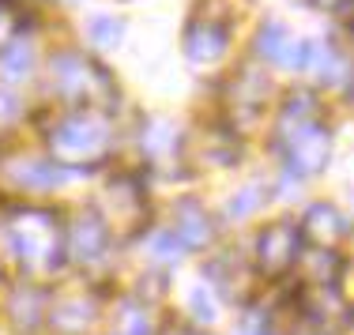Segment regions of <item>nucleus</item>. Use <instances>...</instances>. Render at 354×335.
<instances>
[{"mask_svg": "<svg viewBox=\"0 0 354 335\" xmlns=\"http://www.w3.org/2000/svg\"><path fill=\"white\" fill-rule=\"evenodd\" d=\"M117 132L106 110H75L64 121H57L49 128V162L61 170H95L98 162H106L113 155Z\"/></svg>", "mask_w": 354, "mask_h": 335, "instance_id": "1", "label": "nucleus"}, {"mask_svg": "<svg viewBox=\"0 0 354 335\" xmlns=\"http://www.w3.org/2000/svg\"><path fill=\"white\" fill-rule=\"evenodd\" d=\"M4 233H8V249L15 253V260L23 267H30V271L49 275L64 264V226L46 207L15 211L8 219Z\"/></svg>", "mask_w": 354, "mask_h": 335, "instance_id": "2", "label": "nucleus"}, {"mask_svg": "<svg viewBox=\"0 0 354 335\" xmlns=\"http://www.w3.org/2000/svg\"><path fill=\"white\" fill-rule=\"evenodd\" d=\"M49 83L61 98L75 102L80 110H106L117 98V83L98 61L83 53H57L49 61Z\"/></svg>", "mask_w": 354, "mask_h": 335, "instance_id": "3", "label": "nucleus"}, {"mask_svg": "<svg viewBox=\"0 0 354 335\" xmlns=\"http://www.w3.org/2000/svg\"><path fill=\"white\" fill-rule=\"evenodd\" d=\"M275 136H279L286 173H298V178L324 173L328 158H332V132H328L324 121L283 124V128H275Z\"/></svg>", "mask_w": 354, "mask_h": 335, "instance_id": "4", "label": "nucleus"}, {"mask_svg": "<svg viewBox=\"0 0 354 335\" xmlns=\"http://www.w3.org/2000/svg\"><path fill=\"white\" fill-rule=\"evenodd\" d=\"M98 219H102V226L109 230H140L143 215H147V204H143V189L136 178H113L109 185L102 189V196H98Z\"/></svg>", "mask_w": 354, "mask_h": 335, "instance_id": "5", "label": "nucleus"}, {"mask_svg": "<svg viewBox=\"0 0 354 335\" xmlns=\"http://www.w3.org/2000/svg\"><path fill=\"white\" fill-rule=\"evenodd\" d=\"M301 233L298 226H294L290 219H279L272 226H264L257 238V264L264 275H272V279H279V275H286L294 264H298L301 256Z\"/></svg>", "mask_w": 354, "mask_h": 335, "instance_id": "6", "label": "nucleus"}, {"mask_svg": "<svg viewBox=\"0 0 354 335\" xmlns=\"http://www.w3.org/2000/svg\"><path fill=\"white\" fill-rule=\"evenodd\" d=\"M181 46H185V57L192 64H215L230 49V27L215 23V19H192L185 38H181Z\"/></svg>", "mask_w": 354, "mask_h": 335, "instance_id": "7", "label": "nucleus"}, {"mask_svg": "<svg viewBox=\"0 0 354 335\" xmlns=\"http://www.w3.org/2000/svg\"><path fill=\"white\" fill-rule=\"evenodd\" d=\"M106 249H109V230L102 226V219H98L95 211L80 215V219L64 230V256H72V260H80V264L102 260Z\"/></svg>", "mask_w": 354, "mask_h": 335, "instance_id": "8", "label": "nucleus"}, {"mask_svg": "<svg viewBox=\"0 0 354 335\" xmlns=\"http://www.w3.org/2000/svg\"><path fill=\"white\" fill-rule=\"evenodd\" d=\"M170 233L181 241V249H204V245H212V238H215V222H212V215L204 211L200 200L185 196L181 204L174 207V230Z\"/></svg>", "mask_w": 354, "mask_h": 335, "instance_id": "9", "label": "nucleus"}, {"mask_svg": "<svg viewBox=\"0 0 354 335\" xmlns=\"http://www.w3.org/2000/svg\"><path fill=\"white\" fill-rule=\"evenodd\" d=\"M298 233H301V241H313V245H320L328 253L335 241L347 238V219H343V211L335 204H313L301 215Z\"/></svg>", "mask_w": 354, "mask_h": 335, "instance_id": "10", "label": "nucleus"}, {"mask_svg": "<svg viewBox=\"0 0 354 335\" xmlns=\"http://www.w3.org/2000/svg\"><path fill=\"white\" fill-rule=\"evenodd\" d=\"M301 68L313 72L324 87L347 83V57L332 41H306V61H301Z\"/></svg>", "mask_w": 354, "mask_h": 335, "instance_id": "11", "label": "nucleus"}, {"mask_svg": "<svg viewBox=\"0 0 354 335\" xmlns=\"http://www.w3.org/2000/svg\"><path fill=\"white\" fill-rule=\"evenodd\" d=\"M12 181L23 189H53L61 181H68V170L53 162H38V158H23L19 166H12Z\"/></svg>", "mask_w": 354, "mask_h": 335, "instance_id": "12", "label": "nucleus"}, {"mask_svg": "<svg viewBox=\"0 0 354 335\" xmlns=\"http://www.w3.org/2000/svg\"><path fill=\"white\" fill-rule=\"evenodd\" d=\"M140 144H143V151H147L151 162H166V158L177 151V144H181V136H177V128L170 121H151Z\"/></svg>", "mask_w": 354, "mask_h": 335, "instance_id": "13", "label": "nucleus"}, {"mask_svg": "<svg viewBox=\"0 0 354 335\" xmlns=\"http://www.w3.org/2000/svg\"><path fill=\"white\" fill-rule=\"evenodd\" d=\"M0 72H4L8 83L30 79V72H35V49H30V41H19V38H15L12 46L0 53Z\"/></svg>", "mask_w": 354, "mask_h": 335, "instance_id": "14", "label": "nucleus"}, {"mask_svg": "<svg viewBox=\"0 0 354 335\" xmlns=\"http://www.w3.org/2000/svg\"><path fill=\"white\" fill-rule=\"evenodd\" d=\"M320 98L313 90H294L290 98L283 102V113H279V124L275 128H283V124H301V121H320Z\"/></svg>", "mask_w": 354, "mask_h": 335, "instance_id": "15", "label": "nucleus"}, {"mask_svg": "<svg viewBox=\"0 0 354 335\" xmlns=\"http://www.w3.org/2000/svg\"><path fill=\"white\" fill-rule=\"evenodd\" d=\"M268 200V185H260V181H249L241 192H234L230 200H226V215L230 219H245V215H252L260 204Z\"/></svg>", "mask_w": 354, "mask_h": 335, "instance_id": "16", "label": "nucleus"}, {"mask_svg": "<svg viewBox=\"0 0 354 335\" xmlns=\"http://www.w3.org/2000/svg\"><path fill=\"white\" fill-rule=\"evenodd\" d=\"M286 41H290V35H286L283 23H264V27L257 30V57H264V61H275V64H279Z\"/></svg>", "mask_w": 354, "mask_h": 335, "instance_id": "17", "label": "nucleus"}, {"mask_svg": "<svg viewBox=\"0 0 354 335\" xmlns=\"http://www.w3.org/2000/svg\"><path fill=\"white\" fill-rule=\"evenodd\" d=\"M87 30H91V41H95V46L109 49L124 38V19H117V15H95Z\"/></svg>", "mask_w": 354, "mask_h": 335, "instance_id": "18", "label": "nucleus"}, {"mask_svg": "<svg viewBox=\"0 0 354 335\" xmlns=\"http://www.w3.org/2000/svg\"><path fill=\"white\" fill-rule=\"evenodd\" d=\"M19 30H23V12L12 0H0V53L19 38Z\"/></svg>", "mask_w": 354, "mask_h": 335, "instance_id": "19", "label": "nucleus"}, {"mask_svg": "<svg viewBox=\"0 0 354 335\" xmlns=\"http://www.w3.org/2000/svg\"><path fill=\"white\" fill-rule=\"evenodd\" d=\"M181 241L174 238L170 230H162V233H155V238H151V256H155L158 264H174V260H181Z\"/></svg>", "mask_w": 354, "mask_h": 335, "instance_id": "20", "label": "nucleus"}, {"mask_svg": "<svg viewBox=\"0 0 354 335\" xmlns=\"http://www.w3.org/2000/svg\"><path fill=\"white\" fill-rule=\"evenodd\" d=\"M121 335H151V316H147V309H140V305H124V313H121Z\"/></svg>", "mask_w": 354, "mask_h": 335, "instance_id": "21", "label": "nucleus"}, {"mask_svg": "<svg viewBox=\"0 0 354 335\" xmlns=\"http://www.w3.org/2000/svg\"><path fill=\"white\" fill-rule=\"evenodd\" d=\"M189 301H192V313H196L200 320H215V298H212V290L196 287Z\"/></svg>", "mask_w": 354, "mask_h": 335, "instance_id": "22", "label": "nucleus"}, {"mask_svg": "<svg viewBox=\"0 0 354 335\" xmlns=\"http://www.w3.org/2000/svg\"><path fill=\"white\" fill-rule=\"evenodd\" d=\"M15 117H19V98L8 95V90H0V128L15 124Z\"/></svg>", "mask_w": 354, "mask_h": 335, "instance_id": "23", "label": "nucleus"}, {"mask_svg": "<svg viewBox=\"0 0 354 335\" xmlns=\"http://www.w3.org/2000/svg\"><path fill=\"white\" fill-rule=\"evenodd\" d=\"M317 8H324V12H332V15H347L351 12V0H313Z\"/></svg>", "mask_w": 354, "mask_h": 335, "instance_id": "24", "label": "nucleus"}, {"mask_svg": "<svg viewBox=\"0 0 354 335\" xmlns=\"http://www.w3.org/2000/svg\"><path fill=\"white\" fill-rule=\"evenodd\" d=\"M185 335H192V332H185Z\"/></svg>", "mask_w": 354, "mask_h": 335, "instance_id": "25", "label": "nucleus"}]
</instances>
